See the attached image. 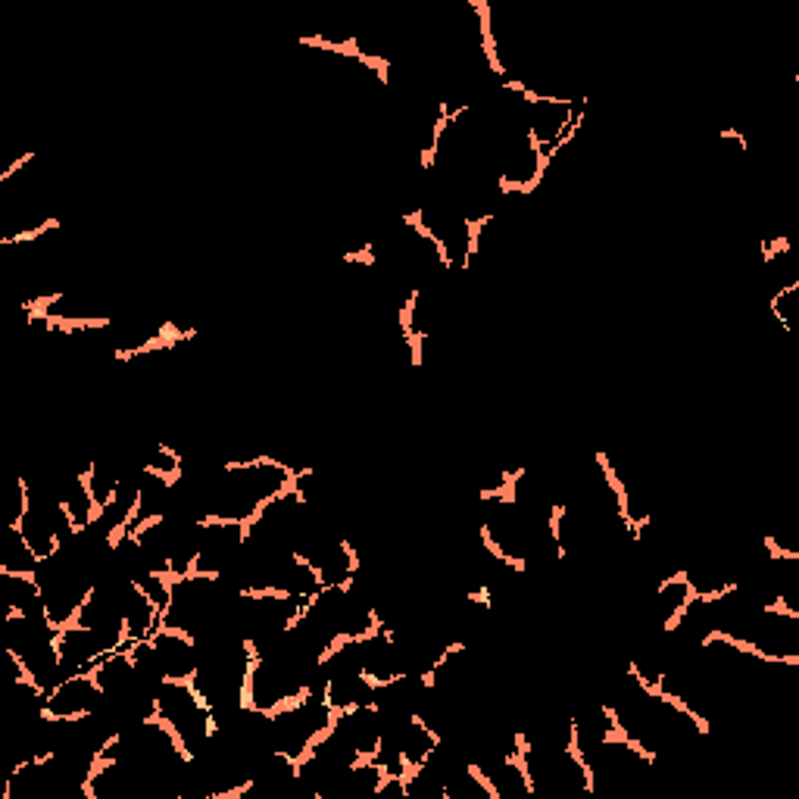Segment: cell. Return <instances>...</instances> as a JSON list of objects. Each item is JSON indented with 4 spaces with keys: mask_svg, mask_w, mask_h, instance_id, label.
Wrapping results in <instances>:
<instances>
[{
    "mask_svg": "<svg viewBox=\"0 0 799 799\" xmlns=\"http://www.w3.org/2000/svg\"><path fill=\"white\" fill-rule=\"evenodd\" d=\"M768 313L775 316L778 328L781 331H793L796 328V319H799V278L787 281V285L775 288L768 297Z\"/></svg>",
    "mask_w": 799,
    "mask_h": 799,
    "instance_id": "cell-1",
    "label": "cell"
}]
</instances>
